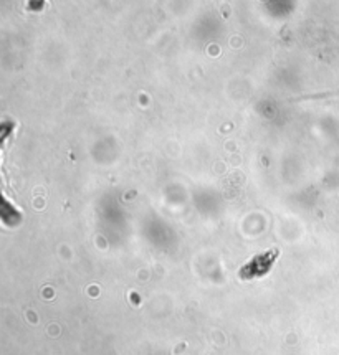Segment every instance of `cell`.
I'll use <instances>...</instances> for the list:
<instances>
[{
    "mask_svg": "<svg viewBox=\"0 0 339 355\" xmlns=\"http://www.w3.org/2000/svg\"><path fill=\"white\" fill-rule=\"evenodd\" d=\"M278 254H280L278 250H268L265 251V253L256 254V257L250 258V261L245 263V265L240 268L238 276H240L242 279H254L267 275V272L272 270L273 263L276 261Z\"/></svg>",
    "mask_w": 339,
    "mask_h": 355,
    "instance_id": "6da1fadb",
    "label": "cell"
}]
</instances>
